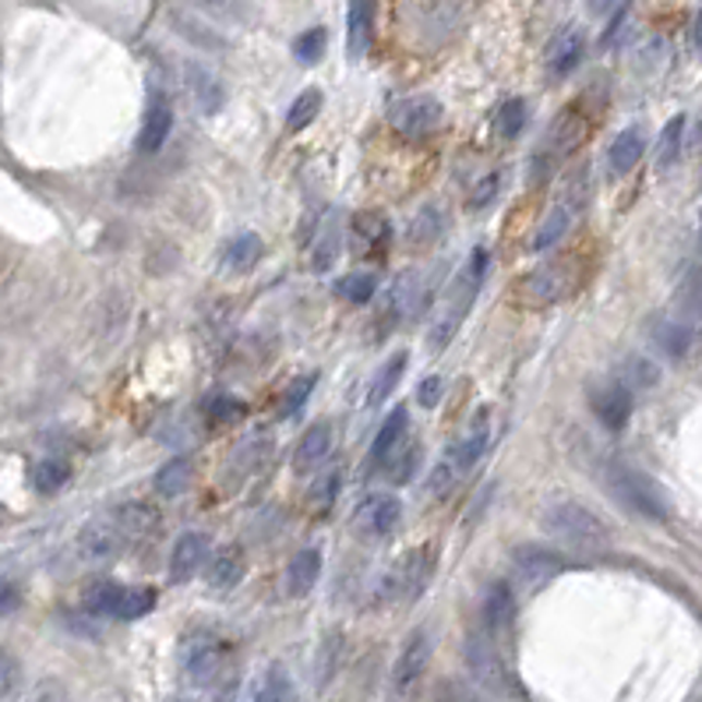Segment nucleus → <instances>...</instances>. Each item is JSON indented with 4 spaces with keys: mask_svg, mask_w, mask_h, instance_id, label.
<instances>
[{
    "mask_svg": "<svg viewBox=\"0 0 702 702\" xmlns=\"http://www.w3.org/2000/svg\"><path fill=\"white\" fill-rule=\"evenodd\" d=\"M484 276H487V251L476 247L470 255V262L456 273V279L448 282V290L441 296V311H438V318H435V325H431V332H427V347L435 353H441L448 342H452V336L459 332V325L467 322V315L473 311L476 293H481V287H484Z\"/></svg>",
    "mask_w": 702,
    "mask_h": 702,
    "instance_id": "nucleus-1",
    "label": "nucleus"
},
{
    "mask_svg": "<svg viewBox=\"0 0 702 702\" xmlns=\"http://www.w3.org/2000/svg\"><path fill=\"white\" fill-rule=\"evenodd\" d=\"M353 233L361 237L364 244H388L392 241V227H388V219L382 213H356Z\"/></svg>",
    "mask_w": 702,
    "mask_h": 702,
    "instance_id": "nucleus-41",
    "label": "nucleus"
},
{
    "mask_svg": "<svg viewBox=\"0 0 702 702\" xmlns=\"http://www.w3.org/2000/svg\"><path fill=\"white\" fill-rule=\"evenodd\" d=\"M416 399H421V407H435V402L441 399V378H424Z\"/></svg>",
    "mask_w": 702,
    "mask_h": 702,
    "instance_id": "nucleus-54",
    "label": "nucleus"
},
{
    "mask_svg": "<svg viewBox=\"0 0 702 702\" xmlns=\"http://www.w3.org/2000/svg\"><path fill=\"white\" fill-rule=\"evenodd\" d=\"M227 642H222L219 636L213 632H194L184 639V646H181V664L187 670V678L194 685H208V681H216V675L222 670V664H227Z\"/></svg>",
    "mask_w": 702,
    "mask_h": 702,
    "instance_id": "nucleus-12",
    "label": "nucleus"
},
{
    "mask_svg": "<svg viewBox=\"0 0 702 702\" xmlns=\"http://www.w3.org/2000/svg\"><path fill=\"white\" fill-rule=\"evenodd\" d=\"M339 487H342V470L339 467H322L318 470V481L311 484V491H307L311 509H318V512L332 509V501L339 498Z\"/></svg>",
    "mask_w": 702,
    "mask_h": 702,
    "instance_id": "nucleus-34",
    "label": "nucleus"
},
{
    "mask_svg": "<svg viewBox=\"0 0 702 702\" xmlns=\"http://www.w3.org/2000/svg\"><path fill=\"white\" fill-rule=\"evenodd\" d=\"M325 43H328V36H325V28H307L304 36H296V43H293V57L301 64H318L322 57H325Z\"/></svg>",
    "mask_w": 702,
    "mask_h": 702,
    "instance_id": "nucleus-46",
    "label": "nucleus"
},
{
    "mask_svg": "<svg viewBox=\"0 0 702 702\" xmlns=\"http://www.w3.org/2000/svg\"><path fill=\"white\" fill-rule=\"evenodd\" d=\"M498 184H501V177H498V173H491V177H484V181H481V184H476V191H473V198H470V205H473V208H484V205H487V202H491V198H495V194H498Z\"/></svg>",
    "mask_w": 702,
    "mask_h": 702,
    "instance_id": "nucleus-52",
    "label": "nucleus"
},
{
    "mask_svg": "<svg viewBox=\"0 0 702 702\" xmlns=\"http://www.w3.org/2000/svg\"><path fill=\"white\" fill-rule=\"evenodd\" d=\"M441 230H445V216L438 213V208L427 205V208H421V213H416V219H413L410 241H413V247H424V244H431V241H438Z\"/></svg>",
    "mask_w": 702,
    "mask_h": 702,
    "instance_id": "nucleus-42",
    "label": "nucleus"
},
{
    "mask_svg": "<svg viewBox=\"0 0 702 702\" xmlns=\"http://www.w3.org/2000/svg\"><path fill=\"white\" fill-rule=\"evenodd\" d=\"M124 547H131V544H128V536L121 533V526L113 522V516L93 519L78 533V555L85 561H110V558L121 555Z\"/></svg>",
    "mask_w": 702,
    "mask_h": 702,
    "instance_id": "nucleus-17",
    "label": "nucleus"
},
{
    "mask_svg": "<svg viewBox=\"0 0 702 702\" xmlns=\"http://www.w3.org/2000/svg\"><path fill=\"white\" fill-rule=\"evenodd\" d=\"M544 530L550 536H558L565 547L572 550H604L610 544L607 522L590 512L586 505H579L572 498H561L544 509Z\"/></svg>",
    "mask_w": 702,
    "mask_h": 702,
    "instance_id": "nucleus-2",
    "label": "nucleus"
},
{
    "mask_svg": "<svg viewBox=\"0 0 702 702\" xmlns=\"http://www.w3.org/2000/svg\"><path fill=\"white\" fill-rule=\"evenodd\" d=\"M71 481V467L64 459H43L36 462V470H33V487L39 491V495H57L64 484Z\"/></svg>",
    "mask_w": 702,
    "mask_h": 702,
    "instance_id": "nucleus-36",
    "label": "nucleus"
},
{
    "mask_svg": "<svg viewBox=\"0 0 702 702\" xmlns=\"http://www.w3.org/2000/svg\"><path fill=\"white\" fill-rule=\"evenodd\" d=\"M416 459H421V452H416V448H410V456H407V459H396V462H392V473H388V476H392L396 484L410 481V473H413V467H416Z\"/></svg>",
    "mask_w": 702,
    "mask_h": 702,
    "instance_id": "nucleus-53",
    "label": "nucleus"
},
{
    "mask_svg": "<svg viewBox=\"0 0 702 702\" xmlns=\"http://www.w3.org/2000/svg\"><path fill=\"white\" fill-rule=\"evenodd\" d=\"M22 689V664L11 650H0V702L14 699Z\"/></svg>",
    "mask_w": 702,
    "mask_h": 702,
    "instance_id": "nucleus-47",
    "label": "nucleus"
},
{
    "mask_svg": "<svg viewBox=\"0 0 702 702\" xmlns=\"http://www.w3.org/2000/svg\"><path fill=\"white\" fill-rule=\"evenodd\" d=\"M378 290V276L375 273H350L336 282V293L350 304H367Z\"/></svg>",
    "mask_w": 702,
    "mask_h": 702,
    "instance_id": "nucleus-39",
    "label": "nucleus"
},
{
    "mask_svg": "<svg viewBox=\"0 0 702 702\" xmlns=\"http://www.w3.org/2000/svg\"><path fill=\"white\" fill-rule=\"evenodd\" d=\"M328 452H332V424H315L304 431L301 445L293 452V470L296 473H318L325 467Z\"/></svg>",
    "mask_w": 702,
    "mask_h": 702,
    "instance_id": "nucleus-24",
    "label": "nucleus"
},
{
    "mask_svg": "<svg viewBox=\"0 0 702 702\" xmlns=\"http://www.w3.org/2000/svg\"><path fill=\"white\" fill-rule=\"evenodd\" d=\"M191 459L187 456H181V459H173V462H167L159 473H156V491L162 498H177L181 491H187V484H191Z\"/></svg>",
    "mask_w": 702,
    "mask_h": 702,
    "instance_id": "nucleus-35",
    "label": "nucleus"
},
{
    "mask_svg": "<svg viewBox=\"0 0 702 702\" xmlns=\"http://www.w3.org/2000/svg\"><path fill=\"white\" fill-rule=\"evenodd\" d=\"M498 131L505 134V138H516V134L526 128V121H530V110H526V102L522 99H505L501 107H498Z\"/></svg>",
    "mask_w": 702,
    "mask_h": 702,
    "instance_id": "nucleus-44",
    "label": "nucleus"
},
{
    "mask_svg": "<svg viewBox=\"0 0 702 702\" xmlns=\"http://www.w3.org/2000/svg\"><path fill=\"white\" fill-rule=\"evenodd\" d=\"M582 276H586V265H582V255H558L544 262L541 268L522 279L519 296L526 304L547 307V304H561L582 287Z\"/></svg>",
    "mask_w": 702,
    "mask_h": 702,
    "instance_id": "nucleus-5",
    "label": "nucleus"
},
{
    "mask_svg": "<svg viewBox=\"0 0 702 702\" xmlns=\"http://www.w3.org/2000/svg\"><path fill=\"white\" fill-rule=\"evenodd\" d=\"M582 53H586V39H582L579 28H565V33H558L547 47L550 78H565V74H572L582 61Z\"/></svg>",
    "mask_w": 702,
    "mask_h": 702,
    "instance_id": "nucleus-26",
    "label": "nucleus"
},
{
    "mask_svg": "<svg viewBox=\"0 0 702 702\" xmlns=\"http://www.w3.org/2000/svg\"><path fill=\"white\" fill-rule=\"evenodd\" d=\"M407 367H410L407 353H392V356H388V361L378 367V375L371 378V388H367V407H371V410L382 407V402L396 392L399 382H402V375H407Z\"/></svg>",
    "mask_w": 702,
    "mask_h": 702,
    "instance_id": "nucleus-31",
    "label": "nucleus"
},
{
    "mask_svg": "<svg viewBox=\"0 0 702 702\" xmlns=\"http://www.w3.org/2000/svg\"><path fill=\"white\" fill-rule=\"evenodd\" d=\"M311 388H315V375H304V378H296V382H293V388L287 392V399H282V413H287V416L301 413L304 399L311 396Z\"/></svg>",
    "mask_w": 702,
    "mask_h": 702,
    "instance_id": "nucleus-49",
    "label": "nucleus"
},
{
    "mask_svg": "<svg viewBox=\"0 0 702 702\" xmlns=\"http://www.w3.org/2000/svg\"><path fill=\"white\" fill-rule=\"evenodd\" d=\"M113 522L121 526V533L128 536V544H138L145 536H153L159 530V509L148 501H128V505H117L110 512Z\"/></svg>",
    "mask_w": 702,
    "mask_h": 702,
    "instance_id": "nucleus-25",
    "label": "nucleus"
},
{
    "mask_svg": "<svg viewBox=\"0 0 702 702\" xmlns=\"http://www.w3.org/2000/svg\"><path fill=\"white\" fill-rule=\"evenodd\" d=\"M642 153H646V128H639V124H632V128H625L615 142H610V148H607V167H610V173L615 177H625L629 173L636 162L642 159Z\"/></svg>",
    "mask_w": 702,
    "mask_h": 702,
    "instance_id": "nucleus-28",
    "label": "nucleus"
},
{
    "mask_svg": "<svg viewBox=\"0 0 702 702\" xmlns=\"http://www.w3.org/2000/svg\"><path fill=\"white\" fill-rule=\"evenodd\" d=\"M184 82H187V93L194 99V107H198L205 117H213L219 113L222 107H227V88H222V82L216 78L213 71L202 68V64H184Z\"/></svg>",
    "mask_w": 702,
    "mask_h": 702,
    "instance_id": "nucleus-21",
    "label": "nucleus"
},
{
    "mask_svg": "<svg viewBox=\"0 0 702 702\" xmlns=\"http://www.w3.org/2000/svg\"><path fill=\"white\" fill-rule=\"evenodd\" d=\"M431 646H435V642H431L427 629H416L407 642H402L396 667H392V695L396 699H410L416 685H421L424 670L431 664Z\"/></svg>",
    "mask_w": 702,
    "mask_h": 702,
    "instance_id": "nucleus-13",
    "label": "nucleus"
},
{
    "mask_svg": "<svg viewBox=\"0 0 702 702\" xmlns=\"http://www.w3.org/2000/svg\"><path fill=\"white\" fill-rule=\"evenodd\" d=\"M339 241H342V227H339V213H332L325 219V227L318 230V247H315V268H318V273L332 268V262L339 258Z\"/></svg>",
    "mask_w": 702,
    "mask_h": 702,
    "instance_id": "nucleus-37",
    "label": "nucleus"
},
{
    "mask_svg": "<svg viewBox=\"0 0 702 702\" xmlns=\"http://www.w3.org/2000/svg\"><path fill=\"white\" fill-rule=\"evenodd\" d=\"M590 407L607 431H621L632 421V407H636V392L625 382H604L590 392Z\"/></svg>",
    "mask_w": 702,
    "mask_h": 702,
    "instance_id": "nucleus-16",
    "label": "nucleus"
},
{
    "mask_svg": "<svg viewBox=\"0 0 702 702\" xmlns=\"http://www.w3.org/2000/svg\"><path fill=\"white\" fill-rule=\"evenodd\" d=\"M216 702H237V689H233V685H227V689L216 695Z\"/></svg>",
    "mask_w": 702,
    "mask_h": 702,
    "instance_id": "nucleus-55",
    "label": "nucleus"
},
{
    "mask_svg": "<svg viewBox=\"0 0 702 702\" xmlns=\"http://www.w3.org/2000/svg\"><path fill=\"white\" fill-rule=\"evenodd\" d=\"M678 318H685L692 328L702 325V273H692L685 279V287L678 290Z\"/></svg>",
    "mask_w": 702,
    "mask_h": 702,
    "instance_id": "nucleus-38",
    "label": "nucleus"
},
{
    "mask_svg": "<svg viewBox=\"0 0 702 702\" xmlns=\"http://www.w3.org/2000/svg\"><path fill=\"white\" fill-rule=\"evenodd\" d=\"M586 134H590V121H586V113H582V107H565L555 121H550L544 142L533 156V184L547 181L565 159H572L582 148V142H586Z\"/></svg>",
    "mask_w": 702,
    "mask_h": 702,
    "instance_id": "nucleus-4",
    "label": "nucleus"
},
{
    "mask_svg": "<svg viewBox=\"0 0 702 702\" xmlns=\"http://www.w3.org/2000/svg\"><path fill=\"white\" fill-rule=\"evenodd\" d=\"M205 555H208L205 536L202 533H184L181 541L173 544V555H170V582H191L205 565Z\"/></svg>",
    "mask_w": 702,
    "mask_h": 702,
    "instance_id": "nucleus-27",
    "label": "nucleus"
},
{
    "mask_svg": "<svg viewBox=\"0 0 702 702\" xmlns=\"http://www.w3.org/2000/svg\"><path fill=\"white\" fill-rule=\"evenodd\" d=\"M467 667L476 678V685H484L487 692L509 689V667H505V661H501L498 636H491L484 625H476L467 639Z\"/></svg>",
    "mask_w": 702,
    "mask_h": 702,
    "instance_id": "nucleus-10",
    "label": "nucleus"
},
{
    "mask_svg": "<svg viewBox=\"0 0 702 702\" xmlns=\"http://www.w3.org/2000/svg\"><path fill=\"white\" fill-rule=\"evenodd\" d=\"M19 607H22V590H19V582L0 579V618L14 615Z\"/></svg>",
    "mask_w": 702,
    "mask_h": 702,
    "instance_id": "nucleus-51",
    "label": "nucleus"
},
{
    "mask_svg": "<svg viewBox=\"0 0 702 702\" xmlns=\"http://www.w3.org/2000/svg\"><path fill=\"white\" fill-rule=\"evenodd\" d=\"M318 110H322V93H318V88H304V93L290 102L287 128H290V131H304V128L318 117Z\"/></svg>",
    "mask_w": 702,
    "mask_h": 702,
    "instance_id": "nucleus-40",
    "label": "nucleus"
},
{
    "mask_svg": "<svg viewBox=\"0 0 702 702\" xmlns=\"http://www.w3.org/2000/svg\"><path fill=\"white\" fill-rule=\"evenodd\" d=\"M695 332H699V328H692L689 322L678 318V315H661L650 328L656 350H661L664 356H670V361H681V356L692 350Z\"/></svg>",
    "mask_w": 702,
    "mask_h": 702,
    "instance_id": "nucleus-20",
    "label": "nucleus"
},
{
    "mask_svg": "<svg viewBox=\"0 0 702 702\" xmlns=\"http://www.w3.org/2000/svg\"><path fill=\"white\" fill-rule=\"evenodd\" d=\"M561 569H565V558L544 544H519L512 550V572L526 590L544 586V582H550Z\"/></svg>",
    "mask_w": 702,
    "mask_h": 702,
    "instance_id": "nucleus-14",
    "label": "nucleus"
},
{
    "mask_svg": "<svg viewBox=\"0 0 702 702\" xmlns=\"http://www.w3.org/2000/svg\"><path fill=\"white\" fill-rule=\"evenodd\" d=\"M487 441H491V424H487V416H481L467 435H462L448 452L438 459V467L431 470V476H427V484H424V491L427 495H445L448 487H452L462 473H470L476 462H481V456L487 452Z\"/></svg>",
    "mask_w": 702,
    "mask_h": 702,
    "instance_id": "nucleus-8",
    "label": "nucleus"
},
{
    "mask_svg": "<svg viewBox=\"0 0 702 702\" xmlns=\"http://www.w3.org/2000/svg\"><path fill=\"white\" fill-rule=\"evenodd\" d=\"M399 519H402V509L392 495H371L356 505L353 533L364 536V541H385V536L399 526Z\"/></svg>",
    "mask_w": 702,
    "mask_h": 702,
    "instance_id": "nucleus-15",
    "label": "nucleus"
},
{
    "mask_svg": "<svg viewBox=\"0 0 702 702\" xmlns=\"http://www.w3.org/2000/svg\"><path fill=\"white\" fill-rule=\"evenodd\" d=\"M407 431H410V413H407V407H396L382 421L378 438H375V445H371V456H367V470L371 473H378V470L388 467V462H392V452L402 441H407Z\"/></svg>",
    "mask_w": 702,
    "mask_h": 702,
    "instance_id": "nucleus-18",
    "label": "nucleus"
},
{
    "mask_svg": "<svg viewBox=\"0 0 702 702\" xmlns=\"http://www.w3.org/2000/svg\"><path fill=\"white\" fill-rule=\"evenodd\" d=\"M290 699V678L282 667H268L262 681L255 685V699L251 702H287Z\"/></svg>",
    "mask_w": 702,
    "mask_h": 702,
    "instance_id": "nucleus-43",
    "label": "nucleus"
},
{
    "mask_svg": "<svg viewBox=\"0 0 702 702\" xmlns=\"http://www.w3.org/2000/svg\"><path fill=\"white\" fill-rule=\"evenodd\" d=\"M621 382L632 388H653L656 382H661V371H656V364H650L646 356H632L629 364L621 367Z\"/></svg>",
    "mask_w": 702,
    "mask_h": 702,
    "instance_id": "nucleus-45",
    "label": "nucleus"
},
{
    "mask_svg": "<svg viewBox=\"0 0 702 702\" xmlns=\"http://www.w3.org/2000/svg\"><path fill=\"white\" fill-rule=\"evenodd\" d=\"M445 121V110L435 96H410L399 99L388 107V124L392 131L407 134V138H424V134H435Z\"/></svg>",
    "mask_w": 702,
    "mask_h": 702,
    "instance_id": "nucleus-11",
    "label": "nucleus"
},
{
    "mask_svg": "<svg viewBox=\"0 0 702 702\" xmlns=\"http://www.w3.org/2000/svg\"><path fill=\"white\" fill-rule=\"evenodd\" d=\"M85 607L93 615L102 618H121V621H134V618H145L148 610L156 607V590H145V586H121V582H93L85 590Z\"/></svg>",
    "mask_w": 702,
    "mask_h": 702,
    "instance_id": "nucleus-9",
    "label": "nucleus"
},
{
    "mask_svg": "<svg viewBox=\"0 0 702 702\" xmlns=\"http://www.w3.org/2000/svg\"><path fill=\"white\" fill-rule=\"evenodd\" d=\"M375 43V0H350L347 11V53L361 61Z\"/></svg>",
    "mask_w": 702,
    "mask_h": 702,
    "instance_id": "nucleus-22",
    "label": "nucleus"
},
{
    "mask_svg": "<svg viewBox=\"0 0 702 702\" xmlns=\"http://www.w3.org/2000/svg\"><path fill=\"white\" fill-rule=\"evenodd\" d=\"M516 621V596H512V586H505V582H495L487 593H484V604H481V625L491 632V636H505L512 629Z\"/></svg>",
    "mask_w": 702,
    "mask_h": 702,
    "instance_id": "nucleus-23",
    "label": "nucleus"
},
{
    "mask_svg": "<svg viewBox=\"0 0 702 702\" xmlns=\"http://www.w3.org/2000/svg\"><path fill=\"white\" fill-rule=\"evenodd\" d=\"M322 576V550L318 547H304L296 550L287 565V593L290 596H307L315 590V582Z\"/></svg>",
    "mask_w": 702,
    "mask_h": 702,
    "instance_id": "nucleus-29",
    "label": "nucleus"
},
{
    "mask_svg": "<svg viewBox=\"0 0 702 702\" xmlns=\"http://www.w3.org/2000/svg\"><path fill=\"white\" fill-rule=\"evenodd\" d=\"M262 258V237L258 233H241L222 247V273H247Z\"/></svg>",
    "mask_w": 702,
    "mask_h": 702,
    "instance_id": "nucleus-33",
    "label": "nucleus"
},
{
    "mask_svg": "<svg viewBox=\"0 0 702 702\" xmlns=\"http://www.w3.org/2000/svg\"><path fill=\"white\" fill-rule=\"evenodd\" d=\"M25 702H71V695H68V689L57 678H43L36 689L28 692Z\"/></svg>",
    "mask_w": 702,
    "mask_h": 702,
    "instance_id": "nucleus-50",
    "label": "nucleus"
},
{
    "mask_svg": "<svg viewBox=\"0 0 702 702\" xmlns=\"http://www.w3.org/2000/svg\"><path fill=\"white\" fill-rule=\"evenodd\" d=\"M208 413H213L216 424H233V421H241V416L247 413V407L241 399H233V396H216L213 402H208Z\"/></svg>",
    "mask_w": 702,
    "mask_h": 702,
    "instance_id": "nucleus-48",
    "label": "nucleus"
},
{
    "mask_svg": "<svg viewBox=\"0 0 702 702\" xmlns=\"http://www.w3.org/2000/svg\"><path fill=\"white\" fill-rule=\"evenodd\" d=\"M692 39H695V47L702 50V11H699V19H695V28H692Z\"/></svg>",
    "mask_w": 702,
    "mask_h": 702,
    "instance_id": "nucleus-56",
    "label": "nucleus"
},
{
    "mask_svg": "<svg viewBox=\"0 0 702 702\" xmlns=\"http://www.w3.org/2000/svg\"><path fill=\"white\" fill-rule=\"evenodd\" d=\"M586 202H590V177L579 167L576 173H569V181H565V187L558 191V198H555V205H550V213L544 216L541 227H536L530 247L550 251L555 244H561L565 237H569V230L576 227V219L582 216Z\"/></svg>",
    "mask_w": 702,
    "mask_h": 702,
    "instance_id": "nucleus-6",
    "label": "nucleus"
},
{
    "mask_svg": "<svg viewBox=\"0 0 702 702\" xmlns=\"http://www.w3.org/2000/svg\"><path fill=\"white\" fill-rule=\"evenodd\" d=\"M244 572H247L244 555L237 547H227V550H219L213 561H208V586H213V590H233V586H241Z\"/></svg>",
    "mask_w": 702,
    "mask_h": 702,
    "instance_id": "nucleus-32",
    "label": "nucleus"
},
{
    "mask_svg": "<svg viewBox=\"0 0 702 702\" xmlns=\"http://www.w3.org/2000/svg\"><path fill=\"white\" fill-rule=\"evenodd\" d=\"M685 131H689V117H670V121L661 128V138H656V170H675L678 159L685 153Z\"/></svg>",
    "mask_w": 702,
    "mask_h": 702,
    "instance_id": "nucleus-30",
    "label": "nucleus"
},
{
    "mask_svg": "<svg viewBox=\"0 0 702 702\" xmlns=\"http://www.w3.org/2000/svg\"><path fill=\"white\" fill-rule=\"evenodd\" d=\"M604 484L610 491V498H615L618 505H625L629 512L642 516V519L664 522L670 516V505L664 498V491L656 487V481H650L642 470L629 467V462H607V467H604Z\"/></svg>",
    "mask_w": 702,
    "mask_h": 702,
    "instance_id": "nucleus-3",
    "label": "nucleus"
},
{
    "mask_svg": "<svg viewBox=\"0 0 702 702\" xmlns=\"http://www.w3.org/2000/svg\"><path fill=\"white\" fill-rule=\"evenodd\" d=\"M173 131V107L167 102V96L156 93L153 102H148L145 110V121H142V131H138V153L142 156H156L162 145H167Z\"/></svg>",
    "mask_w": 702,
    "mask_h": 702,
    "instance_id": "nucleus-19",
    "label": "nucleus"
},
{
    "mask_svg": "<svg viewBox=\"0 0 702 702\" xmlns=\"http://www.w3.org/2000/svg\"><path fill=\"white\" fill-rule=\"evenodd\" d=\"M438 555L431 544L413 547L407 558H399L392 569L385 572L382 586H378V601L382 604H413L416 596L427 590L431 576H435Z\"/></svg>",
    "mask_w": 702,
    "mask_h": 702,
    "instance_id": "nucleus-7",
    "label": "nucleus"
}]
</instances>
